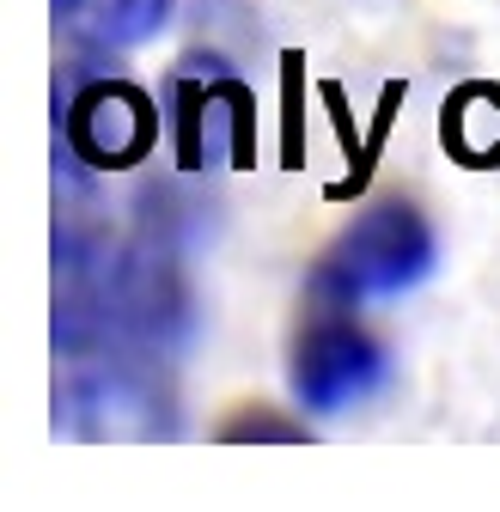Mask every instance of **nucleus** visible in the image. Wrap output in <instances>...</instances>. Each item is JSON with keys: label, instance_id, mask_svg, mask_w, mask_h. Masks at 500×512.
Instances as JSON below:
<instances>
[{"label": "nucleus", "instance_id": "nucleus-7", "mask_svg": "<svg viewBox=\"0 0 500 512\" xmlns=\"http://www.w3.org/2000/svg\"><path fill=\"white\" fill-rule=\"evenodd\" d=\"M55 13L92 49H135L165 25L171 0H55Z\"/></svg>", "mask_w": 500, "mask_h": 512}, {"label": "nucleus", "instance_id": "nucleus-6", "mask_svg": "<svg viewBox=\"0 0 500 512\" xmlns=\"http://www.w3.org/2000/svg\"><path fill=\"white\" fill-rule=\"evenodd\" d=\"M440 141L464 171H500V86L464 80L440 104Z\"/></svg>", "mask_w": 500, "mask_h": 512}, {"label": "nucleus", "instance_id": "nucleus-4", "mask_svg": "<svg viewBox=\"0 0 500 512\" xmlns=\"http://www.w3.org/2000/svg\"><path fill=\"white\" fill-rule=\"evenodd\" d=\"M61 135H68V153L86 171H135L153 159L165 135V104L122 74H98L68 98Z\"/></svg>", "mask_w": 500, "mask_h": 512}, {"label": "nucleus", "instance_id": "nucleus-3", "mask_svg": "<svg viewBox=\"0 0 500 512\" xmlns=\"http://www.w3.org/2000/svg\"><path fill=\"white\" fill-rule=\"evenodd\" d=\"M391 378V354L385 342L360 330L342 305H318V317L293 336V360H287V384L305 415H342L366 397H379Z\"/></svg>", "mask_w": 500, "mask_h": 512}, {"label": "nucleus", "instance_id": "nucleus-1", "mask_svg": "<svg viewBox=\"0 0 500 512\" xmlns=\"http://www.w3.org/2000/svg\"><path fill=\"white\" fill-rule=\"evenodd\" d=\"M440 263V232L433 220L403 202V196H385L372 202L366 214H354V226H342L324 256L311 263V305H342V311H360L372 299H397L409 287H421Z\"/></svg>", "mask_w": 500, "mask_h": 512}, {"label": "nucleus", "instance_id": "nucleus-9", "mask_svg": "<svg viewBox=\"0 0 500 512\" xmlns=\"http://www.w3.org/2000/svg\"><path fill=\"white\" fill-rule=\"evenodd\" d=\"M220 439H305V427L275 421V415H263V409H244V415H232V421L220 427Z\"/></svg>", "mask_w": 500, "mask_h": 512}, {"label": "nucleus", "instance_id": "nucleus-5", "mask_svg": "<svg viewBox=\"0 0 500 512\" xmlns=\"http://www.w3.org/2000/svg\"><path fill=\"white\" fill-rule=\"evenodd\" d=\"M318 98H324V110H330V122H336V141H342V159H348V177H336L324 196L330 202H354L360 189L372 183V165H379V153H385V141H391V128H397V110H403V80H391L385 92H379V110H372V122L366 128H354V110H348V92L336 86V80H324L318 86Z\"/></svg>", "mask_w": 500, "mask_h": 512}, {"label": "nucleus", "instance_id": "nucleus-8", "mask_svg": "<svg viewBox=\"0 0 500 512\" xmlns=\"http://www.w3.org/2000/svg\"><path fill=\"white\" fill-rule=\"evenodd\" d=\"M299 86H305V55L299 49H287L281 55V159H287V171H299L305 165V116H299Z\"/></svg>", "mask_w": 500, "mask_h": 512}, {"label": "nucleus", "instance_id": "nucleus-2", "mask_svg": "<svg viewBox=\"0 0 500 512\" xmlns=\"http://www.w3.org/2000/svg\"><path fill=\"white\" fill-rule=\"evenodd\" d=\"M165 135L177 171H202L226 141L238 171L257 165V92H250L220 55H183L165 80Z\"/></svg>", "mask_w": 500, "mask_h": 512}]
</instances>
